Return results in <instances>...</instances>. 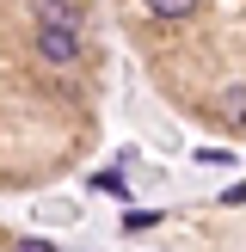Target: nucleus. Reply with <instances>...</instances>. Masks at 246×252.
<instances>
[{
	"mask_svg": "<svg viewBox=\"0 0 246 252\" xmlns=\"http://www.w3.org/2000/svg\"><path fill=\"white\" fill-rule=\"evenodd\" d=\"M197 160H203V166H234L228 148H197Z\"/></svg>",
	"mask_w": 246,
	"mask_h": 252,
	"instance_id": "0eeeda50",
	"label": "nucleus"
},
{
	"mask_svg": "<svg viewBox=\"0 0 246 252\" xmlns=\"http://www.w3.org/2000/svg\"><path fill=\"white\" fill-rule=\"evenodd\" d=\"M221 203H246V179L234 185V191H221Z\"/></svg>",
	"mask_w": 246,
	"mask_h": 252,
	"instance_id": "1a4fd4ad",
	"label": "nucleus"
},
{
	"mask_svg": "<svg viewBox=\"0 0 246 252\" xmlns=\"http://www.w3.org/2000/svg\"><path fill=\"white\" fill-rule=\"evenodd\" d=\"M31 43H37V56H43L49 68H68V62L80 56V31H43V25H37Z\"/></svg>",
	"mask_w": 246,
	"mask_h": 252,
	"instance_id": "f257e3e1",
	"label": "nucleus"
},
{
	"mask_svg": "<svg viewBox=\"0 0 246 252\" xmlns=\"http://www.w3.org/2000/svg\"><path fill=\"white\" fill-rule=\"evenodd\" d=\"M31 19L43 31H80V0H31Z\"/></svg>",
	"mask_w": 246,
	"mask_h": 252,
	"instance_id": "f03ea898",
	"label": "nucleus"
},
{
	"mask_svg": "<svg viewBox=\"0 0 246 252\" xmlns=\"http://www.w3.org/2000/svg\"><path fill=\"white\" fill-rule=\"evenodd\" d=\"M98 191H105V197H129V179H123V166H105V172H98Z\"/></svg>",
	"mask_w": 246,
	"mask_h": 252,
	"instance_id": "20e7f679",
	"label": "nucleus"
},
{
	"mask_svg": "<svg viewBox=\"0 0 246 252\" xmlns=\"http://www.w3.org/2000/svg\"><path fill=\"white\" fill-rule=\"evenodd\" d=\"M148 228H160L154 209H135V216H123V234H148Z\"/></svg>",
	"mask_w": 246,
	"mask_h": 252,
	"instance_id": "423d86ee",
	"label": "nucleus"
},
{
	"mask_svg": "<svg viewBox=\"0 0 246 252\" xmlns=\"http://www.w3.org/2000/svg\"><path fill=\"white\" fill-rule=\"evenodd\" d=\"M19 252H62L56 240H19Z\"/></svg>",
	"mask_w": 246,
	"mask_h": 252,
	"instance_id": "6e6552de",
	"label": "nucleus"
},
{
	"mask_svg": "<svg viewBox=\"0 0 246 252\" xmlns=\"http://www.w3.org/2000/svg\"><path fill=\"white\" fill-rule=\"evenodd\" d=\"M221 123L246 135V86H228V93H221Z\"/></svg>",
	"mask_w": 246,
	"mask_h": 252,
	"instance_id": "7ed1b4c3",
	"label": "nucleus"
},
{
	"mask_svg": "<svg viewBox=\"0 0 246 252\" xmlns=\"http://www.w3.org/2000/svg\"><path fill=\"white\" fill-rule=\"evenodd\" d=\"M148 6H154L160 19H191V12L203 6V0H148Z\"/></svg>",
	"mask_w": 246,
	"mask_h": 252,
	"instance_id": "39448f33",
	"label": "nucleus"
}]
</instances>
